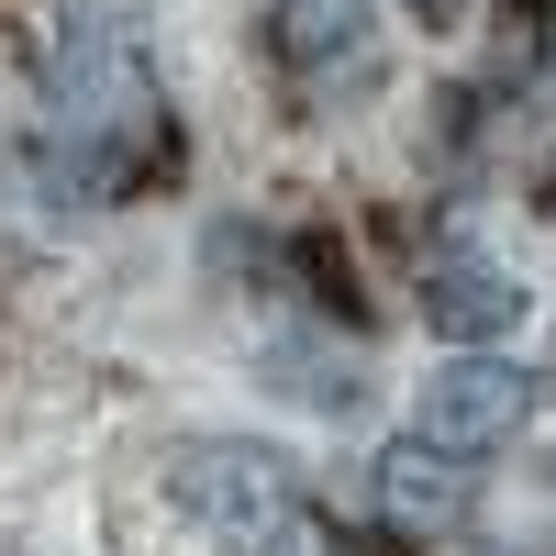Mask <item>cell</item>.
<instances>
[{"instance_id": "obj_4", "label": "cell", "mask_w": 556, "mask_h": 556, "mask_svg": "<svg viewBox=\"0 0 556 556\" xmlns=\"http://www.w3.org/2000/svg\"><path fill=\"white\" fill-rule=\"evenodd\" d=\"M513 312H523L513 267H490L479 245H434V267H424V323H434V334L490 345V334H513Z\"/></svg>"}, {"instance_id": "obj_5", "label": "cell", "mask_w": 556, "mask_h": 556, "mask_svg": "<svg viewBox=\"0 0 556 556\" xmlns=\"http://www.w3.org/2000/svg\"><path fill=\"white\" fill-rule=\"evenodd\" d=\"M379 501H390V523L445 534L456 513H468V468H456V445H434V434L390 445V456H379Z\"/></svg>"}, {"instance_id": "obj_8", "label": "cell", "mask_w": 556, "mask_h": 556, "mask_svg": "<svg viewBox=\"0 0 556 556\" xmlns=\"http://www.w3.org/2000/svg\"><path fill=\"white\" fill-rule=\"evenodd\" d=\"M412 12H424V23H445V12H456V0H412Z\"/></svg>"}, {"instance_id": "obj_3", "label": "cell", "mask_w": 556, "mask_h": 556, "mask_svg": "<svg viewBox=\"0 0 556 556\" xmlns=\"http://www.w3.org/2000/svg\"><path fill=\"white\" fill-rule=\"evenodd\" d=\"M523 424H534V379H523V367L456 356V367L424 379V424H412V434H434V445H456V456H490V445H513Z\"/></svg>"}, {"instance_id": "obj_6", "label": "cell", "mask_w": 556, "mask_h": 556, "mask_svg": "<svg viewBox=\"0 0 556 556\" xmlns=\"http://www.w3.org/2000/svg\"><path fill=\"white\" fill-rule=\"evenodd\" d=\"M267 379L290 390L301 412H323V424H356V412H367V367L334 334H267Z\"/></svg>"}, {"instance_id": "obj_2", "label": "cell", "mask_w": 556, "mask_h": 556, "mask_svg": "<svg viewBox=\"0 0 556 556\" xmlns=\"http://www.w3.org/2000/svg\"><path fill=\"white\" fill-rule=\"evenodd\" d=\"M134 101H146V45H134L123 12H67L45 34V112H56V134H112Z\"/></svg>"}, {"instance_id": "obj_1", "label": "cell", "mask_w": 556, "mask_h": 556, "mask_svg": "<svg viewBox=\"0 0 556 556\" xmlns=\"http://www.w3.org/2000/svg\"><path fill=\"white\" fill-rule=\"evenodd\" d=\"M167 501L190 513L223 556H312L301 513H290V456L245 445V434H190L167 456Z\"/></svg>"}, {"instance_id": "obj_7", "label": "cell", "mask_w": 556, "mask_h": 556, "mask_svg": "<svg viewBox=\"0 0 556 556\" xmlns=\"http://www.w3.org/2000/svg\"><path fill=\"white\" fill-rule=\"evenodd\" d=\"M278 56H290L301 78H323V67H334V56H356V45H367V0H278Z\"/></svg>"}]
</instances>
